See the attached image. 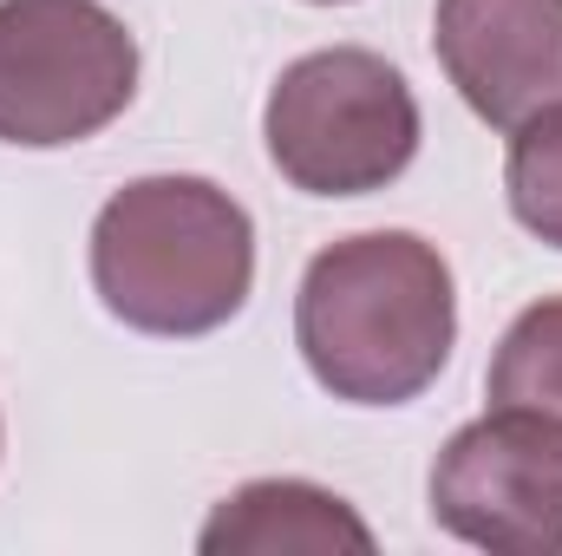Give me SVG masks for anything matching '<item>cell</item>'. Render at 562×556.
<instances>
[{
  "label": "cell",
  "instance_id": "cell-1",
  "mask_svg": "<svg viewBox=\"0 0 562 556\" xmlns=\"http://www.w3.org/2000/svg\"><path fill=\"white\" fill-rule=\"evenodd\" d=\"M307 374L347 407H406L445 374L458 341L451 263L413 230L327 243L294 294Z\"/></svg>",
  "mask_w": 562,
  "mask_h": 556
},
{
  "label": "cell",
  "instance_id": "cell-4",
  "mask_svg": "<svg viewBox=\"0 0 562 556\" xmlns=\"http://www.w3.org/2000/svg\"><path fill=\"white\" fill-rule=\"evenodd\" d=\"M138 99V40L99 0H0V144L59 151Z\"/></svg>",
  "mask_w": 562,
  "mask_h": 556
},
{
  "label": "cell",
  "instance_id": "cell-6",
  "mask_svg": "<svg viewBox=\"0 0 562 556\" xmlns=\"http://www.w3.org/2000/svg\"><path fill=\"white\" fill-rule=\"evenodd\" d=\"M431 46L458 99L497 132L562 105V0H438Z\"/></svg>",
  "mask_w": 562,
  "mask_h": 556
},
{
  "label": "cell",
  "instance_id": "cell-3",
  "mask_svg": "<svg viewBox=\"0 0 562 556\" xmlns=\"http://www.w3.org/2000/svg\"><path fill=\"white\" fill-rule=\"evenodd\" d=\"M262 138L307 197H373L419 157V99L400 66L367 46L294 59L269 92Z\"/></svg>",
  "mask_w": 562,
  "mask_h": 556
},
{
  "label": "cell",
  "instance_id": "cell-8",
  "mask_svg": "<svg viewBox=\"0 0 562 556\" xmlns=\"http://www.w3.org/2000/svg\"><path fill=\"white\" fill-rule=\"evenodd\" d=\"M484 393L491 407H530V413L562 419V294L524 308L504 327Z\"/></svg>",
  "mask_w": 562,
  "mask_h": 556
},
{
  "label": "cell",
  "instance_id": "cell-5",
  "mask_svg": "<svg viewBox=\"0 0 562 556\" xmlns=\"http://www.w3.org/2000/svg\"><path fill=\"white\" fill-rule=\"evenodd\" d=\"M431 524L497 556H562V419L491 407L431 458Z\"/></svg>",
  "mask_w": 562,
  "mask_h": 556
},
{
  "label": "cell",
  "instance_id": "cell-7",
  "mask_svg": "<svg viewBox=\"0 0 562 556\" xmlns=\"http://www.w3.org/2000/svg\"><path fill=\"white\" fill-rule=\"evenodd\" d=\"M196 551L210 556H276V551H373V531L353 518L347 498L307 485V478H256L243 491H229Z\"/></svg>",
  "mask_w": 562,
  "mask_h": 556
},
{
  "label": "cell",
  "instance_id": "cell-2",
  "mask_svg": "<svg viewBox=\"0 0 562 556\" xmlns=\"http://www.w3.org/2000/svg\"><path fill=\"white\" fill-rule=\"evenodd\" d=\"M92 288L138 334H216L256 288V223L210 177H138L92 223Z\"/></svg>",
  "mask_w": 562,
  "mask_h": 556
},
{
  "label": "cell",
  "instance_id": "cell-9",
  "mask_svg": "<svg viewBox=\"0 0 562 556\" xmlns=\"http://www.w3.org/2000/svg\"><path fill=\"white\" fill-rule=\"evenodd\" d=\"M510 210L530 236L562 249V105L537 112L530 125L510 132V164H504Z\"/></svg>",
  "mask_w": 562,
  "mask_h": 556
},
{
  "label": "cell",
  "instance_id": "cell-10",
  "mask_svg": "<svg viewBox=\"0 0 562 556\" xmlns=\"http://www.w3.org/2000/svg\"><path fill=\"white\" fill-rule=\"evenodd\" d=\"M314 7H340V0H314Z\"/></svg>",
  "mask_w": 562,
  "mask_h": 556
}]
</instances>
